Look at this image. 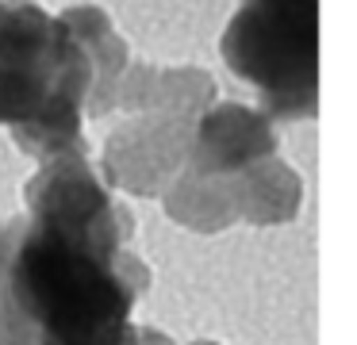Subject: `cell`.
Segmentation results:
<instances>
[{
    "mask_svg": "<svg viewBox=\"0 0 357 345\" xmlns=\"http://www.w3.org/2000/svg\"><path fill=\"white\" fill-rule=\"evenodd\" d=\"M127 311L116 242L39 215L0 238V345H123Z\"/></svg>",
    "mask_w": 357,
    "mask_h": 345,
    "instance_id": "6da1fadb",
    "label": "cell"
},
{
    "mask_svg": "<svg viewBox=\"0 0 357 345\" xmlns=\"http://www.w3.org/2000/svg\"><path fill=\"white\" fill-rule=\"evenodd\" d=\"M93 81V54L66 20L35 4H0V123L31 150H66Z\"/></svg>",
    "mask_w": 357,
    "mask_h": 345,
    "instance_id": "7a4b0ae2",
    "label": "cell"
},
{
    "mask_svg": "<svg viewBox=\"0 0 357 345\" xmlns=\"http://www.w3.org/2000/svg\"><path fill=\"white\" fill-rule=\"evenodd\" d=\"M223 58L277 115H311L319 92V0H242Z\"/></svg>",
    "mask_w": 357,
    "mask_h": 345,
    "instance_id": "3957f363",
    "label": "cell"
},
{
    "mask_svg": "<svg viewBox=\"0 0 357 345\" xmlns=\"http://www.w3.org/2000/svg\"><path fill=\"white\" fill-rule=\"evenodd\" d=\"M273 150V130L257 112L246 107H219L200 123L196 138V165L208 173H227L242 169L254 158Z\"/></svg>",
    "mask_w": 357,
    "mask_h": 345,
    "instance_id": "277c9868",
    "label": "cell"
},
{
    "mask_svg": "<svg viewBox=\"0 0 357 345\" xmlns=\"http://www.w3.org/2000/svg\"><path fill=\"white\" fill-rule=\"evenodd\" d=\"M123 345H135V334H131V337H127V342H123Z\"/></svg>",
    "mask_w": 357,
    "mask_h": 345,
    "instance_id": "5b68a950",
    "label": "cell"
}]
</instances>
